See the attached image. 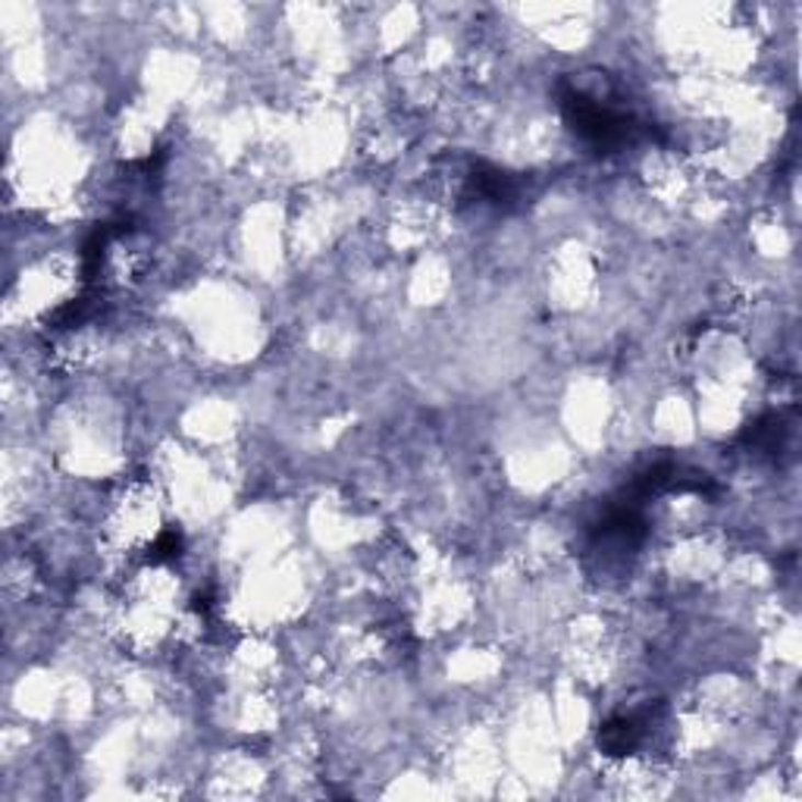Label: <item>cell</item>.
Listing matches in <instances>:
<instances>
[{
	"label": "cell",
	"mask_w": 802,
	"mask_h": 802,
	"mask_svg": "<svg viewBox=\"0 0 802 802\" xmlns=\"http://www.w3.org/2000/svg\"><path fill=\"white\" fill-rule=\"evenodd\" d=\"M562 108L571 129L577 132L584 142H589L599 151H618L621 145H628L630 138L640 132L636 120L628 110L606 104L592 94H586L580 88H564Z\"/></svg>",
	"instance_id": "cell-1"
},
{
	"label": "cell",
	"mask_w": 802,
	"mask_h": 802,
	"mask_svg": "<svg viewBox=\"0 0 802 802\" xmlns=\"http://www.w3.org/2000/svg\"><path fill=\"white\" fill-rule=\"evenodd\" d=\"M179 549H182V540H179V533L167 530V533H160V536L154 540L151 549H148V562H151V564L170 562V558H176V555H179Z\"/></svg>",
	"instance_id": "cell-3"
},
{
	"label": "cell",
	"mask_w": 802,
	"mask_h": 802,
	"mask_svg": "<svg viewBox=\"0 0 802 802\" xmlns=\"http://www.w3.org/2000/svg\"><path fill=\"white\" fill-rule=\"evenodd\" d=\"M646 737V724L640 715H618L599 731V746L608 756H630Z\"/></svg>",
	"instance_id": "cell-2"
}]
</instances>
